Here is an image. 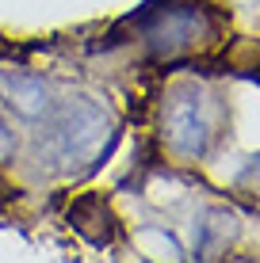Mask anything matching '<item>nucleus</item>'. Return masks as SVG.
I'll list each match as a JSON object with an SVG mask.
<instances>
[{"label": "nucleus", "instance_id": "1", "mask_svg": "<svg viewBox=\"0 0 260 263\" xmlns=\"http://www.w3.org/2000/svg\"><path fill=\"white\" fill-rule=\"evenodd\" d=\"M46 153L50 168L58 176H73V172L92 168L96 160L107 157L115 141V119L107 111V103L80 96V99H61V107L54 111V119L46 122Z\"/></svg>", "mask_w": 260, "mask_h": 263}, {"label": "nucleus", "instance_id": "2", "mask_svg": "<svg viewBox=\"0 0 260 263\" xmlns=\"http://www.w3.org/2000/svg\"><path fill=\"white\" fill-rule=\"evenodd\" d=\"M146 42L153 53H180L203 42H214L218 34V15L203 0H165V8H149L146 15Z\"/></svg>", "mask_w": 260, "mask_h": 263}, {"label": "nucleus", "instance_id": "3", "mask_svg": "<svg viewBox=\"0 0 260 263\" xmlns=\"http://www.w3.org/2000/svg\"><path fill=\"white\" fill-rule=\"evenodd\" d=\"M214 138V122L207 111V92L199 84H180L165 107V141L180 160H203Z\"/></svg>", "mask_w": 260, "mask_h": 263}, {"label": "nucleus", "instance_id": "4", "mask_svg": "<svg viewBox=\"0 0 260 263\" xmlns=\"http://www.w3.org/2000/svg\"><path fill=\"white\" fill-rule=\"evenodd\" d=\"M0 99L20 122H50L61 107L50 80L23 69H0Z\"/></svg>", "mask_w": 260, "mask_h": 263}, {"label": "nucleus", "instance_id": "5", "mask_svg": "<svg viewBox=\"0 0 260 263\" xmlns=\"http://www.w3.org/2000/svg\"><path fill=\"white\" fill-rule=\"evenodd\" d=\"M69 221H73V229L88 244H96V248H107V244H115V237H119V217H115V210L100 195L77 198V202L69 206Z\"/></svg>", "mask_w": 260, "mask_h": 263}, {"label": "nucleus", "instance_id": "6", "mask_svg": "<svg viewBox=\"0 0 260 263\" xmlns=\"http://www.w3.org/2000/svg\"><path fill=\"white\" fill-rule=\"evenodd\" d=\"M12 157H15V130L0 119V164H8Z\"/></svg>", "mask_w": 260, "mask_h": 263}, {"label": "nucleus", "instance_id": "7", "mask_svg": "<svg viewBox=\"0 0 260 263\" xmlns=\"http://www.w3.org/2000/svg\"><path fill=\"white\" fill-rule=\"evenodd\" d=\"M241 183H249V187H256V191H260V160H253V164L241 172Z\"/></svg>", "mask_w": 260, "mask_h": 263}]
</instances>
